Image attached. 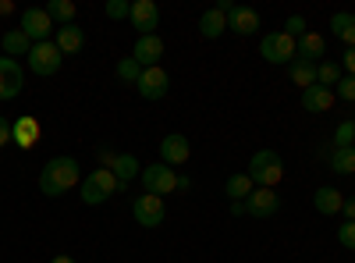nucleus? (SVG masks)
<instances>
[{
	"instance_id": "nucleus-12",
	"label": "nucleus",
	"mask_w": 355,
	"mask_h": 263,
	"mask_svg": "<svg viewBox=\"0 0 355 263\" xmlns=\"http://www.w3.org/2000/svg\"><path fill=\"white\" fill-rule=\"evenodd\" d=\"M281 210V196L274 189H252V196L245 199V214L263 221V217H274Z\"/></svg>"
},
{
	"instance_id": "nucleus-6",
	"label": "nucleus",
	"mask_w": 355,
	"mask_h": 263,
	"mask_svg": "<svg viewBox=\"0 0 355 263\" xmlns=\"http://www.w3.org/2000/svg\"><path fill=\"white\" fill-rule=\"evenodd\" d=\"M132 217L139 228H160L167 221V207H164V199L160 196H150V192H142L135 203H132Z\"/></svg>"
},
{
	"instance_id": "nucleus-16",
	"label": "nucleus",
	"mask_w": 355,
	"mask_h": 263,
	"mask_svg": "<svg viewBox=\"0 0 355 263\" xmlns=\"http://www.w3.org/2000/svg\"><path fill=\"white\" fill-rule=\"evenodd\" d=\"M110 171H114V178L121 182V189H128V185L139 178V174H142V164H139L135 153H117L114 164H110Z\"/></svg>"
},
{
	"instance_id": "nucleus-23",
	"label": "nucleus",
	"mask_w": 355,
	"mask_h": 263,
	"mask_svg": "<svg viewBox=\"0 0 355 263\" xmlns=\"http://www.w3.org/2000/svg\"><path fill=\"white\" fill-rule=\"evenodd\" d=\"M323 157H327L331 171L334 174H355V146H348V150H323Z\"/></svg>"
},
{
	"instance_id": "nucleus-36",
	"label": "nucleus",
	"mask_w": 355,
	"mask_h": 263,
	"mask_svg": "<svg viewBox=\"0 0 355 263\" xmlns=\"http://www.w3.org/2000/svg\"><path fill=\"white\" fill-rule=\"evenodd\" d=\"M15 139V121H8V118H0V146H8Z\"/></svg>"
},
{
	"instance_id": "nucleus-40",
	"label": "nucleus",
	"mask_w": 355,
	"mask_h": 263,
	"mask_svg": "<svg viewBox=\"0 0 355 263\" xmlns=\"http://www.w3.org/2000/svg\"><path fill=\"white\" fill-rule=\"evenodd\" d=\"M15 11V4H11V0H0V15H11Z\"/></svg>"
},
{
	"instance_id": "nucleus-39",
	"label": "nucleus",
	"mask_w": 355,
	"mask_h": 263,
	"mask_svg": "<svg viewBox=\"0 0 355 263\" xmlns=\"http://www.w3.org/2000/svg\"><path fill=\"white\" fill-rule=\"evenodd\" d=\"M227 210H231V217H242V214H245V199H231Z\"/></svg>"
},
{
	"instance_id": "nucleus-1",
	"label": "nucleus",
	"mask_w": 355,
	"mask_h": 263,
	"mask_svg": "<svg viewBox=\"0 0 355 263\" xmlns=\"http://www.w3.org/2000/svg\"><path fill=\"white\" fill-rule=\"evenodd\" d=\"M75 185H82V167L75 157H53L40 171V192L43 196H64Z\"/></svg>"
},
{
	"instance_id": "nucleus-14",
	"label": "nucleus",
	"mask_w": 355,
	"mask_h": 263,
	"mask_svg": "<svg viewBox=\"0 0 355 263\" xmlns=\"http://www.w3.org/2000/svg\"><path fill=\"white\" fill-rule=\"evenodd\" d=\"M132 57H135L142 68H157V65H160V57H164V40H160L157 33H153V36H139Z\"/></svg>"
},
{
	"instance_id": "nucleus-30",
	"label": "nucleus",
	"mask_w": 355,
	"mask_h": 263,
	"mask_svg": "<svg viewBox=\"0 0 355 263\" xmlns=\"http://www.w3.org/2000/svg\"><path fill=\"white\" fill-rule=\"evenodd\" d=\"M117 78H121V82H128V85H135L139 82V75H142V65L135 61V57H121V61H117Z\"/></svg>"
},
{
	"instance_id": "nucleus-11",
	"label": "nucleus",
	"mask_w": 355,
	"mask_h": 263,
	"mask_svg": "<svg viewBox=\"0 0 355 263\" xmlns=\"http://www.w3.org/2000/svg\"><path fill=\"white\" fill-rule=\"evenodd\" d=\"M189 157H192V146H189L185 135L171 132V135L160 139V164H167V167H182Z\"/></svg>"
},
{
	"instance_id": "nucleus-4",
	"label": "nucleus",
	"mask_w": 355,
	"mask_h": 263,
	"mask_svg": "<svg viewBox=\"0 0 355 263\" xmlns=\"http://www.w3.org/2000/svg\"><path fill=\"white\" fill-rule=\"evenodd\" d=\"M61 65H64V53L57 50V43L53 40H46V43H33V50H28V71L33 75H57L61 71Z\"/></svg>"
},
{
	"instance_id": "nucleus-7",
	"label": "nucleus",
	"mask_w": 355,
	"mask_h": 263,
	"mask_svg": "<svg viewBox=\"0 0 355 263\" xmlns=\"http://www.w3.org/2000/svg\"><path fill=\"white\" fill-rule=\"evenodd\" d=\"M259 57H263L266 65H291V61H295V40H291L288 33H270V36H263Z\"/></svg>"
},
{
	"instance_id": "nucleus-29",
	"label": "nucleus",
	"mask_w": 355,
	"mask_h": 263,
	"mask_svg": "<svg viewBox=\"0 0 355 263\" xmlns=\"http://www.w3.org/2000/svg\"><path fill=\"white\" fill-rule=\"evenodd\" d=\"M338 82H341V65H334V61L316 65V85H327V90H334Z\"/></svg>"
},
{
	"instance_id": "nucleus-32",
	"label": "nucleus",
	"mask_w": 355,
	"mask_h": 263,
	"mask_svg": "<svg viewBox=\"0 0 355 263\" xmlns=\"http://www.w3.org/2000/svg\"><path fill=\"white\" fill-rule=\"evenodd\" d=\"M107 18L110 22H125V18H132V4H128V0H107Z\"/></svg>"
},
{
	"instance_id": "nucleus-21",
	"label": "nucleus",
	"mask_w": 355,
	"mask_h": 263,
	"mask_svg": "<svg viewBox=\"0 0 355 263\" xmlns=\"http://www.w3.org/2000/svg\"><path fill=\"white\" fill-rule=\"evenodd\" d=\"M323 50H327V43H323L320 33H306V36L295 40V57H302V61L316 65V57H323Z\"/></svg>"
},
{
	"instance_id": "nucleus-9",
	"label": "nucleus",
	"mask_w": 355,
	"mask_h": 263,
	"mask_svg": "<svg viewBox=\"0 0 355 263\" xmlns=\"http://www.w3.org/2000/svg\"><path fill=\"white\" fill-rule=\"evenodd\" d=\"M135 90H139L142 100H164L167 90H171V75H167L160 65H157V68H142V75H139V82H135Z\"/></svg>"
},
{
	"instance_id": "nucleus-33",
	"label": "nucleus",
	"mask_w": 355,
	"mask_h": 263,
	"mask_svg": "<svg viewBox=\"0 0 355 263\" xmlns=\"http://www.w3.org/2000/svg\"><path fill=\"white\" fill-rule=\"evenodd\" d=\"M334 96L345 103H355V75H341V82L334 85Z\"/></svg>"
},
{
	"instance_id": "nucleus-15",
	"label": "nucleus",
	"mask_w": 355,
	"mask_h": 263,
	"mask_svg": "<svg viewBox=\"0 0 355 263\" xmlns=\"http://www.w3.org/2000/svg\"><path fill=\"white\" fill-rule=\"evenodd\" d=\"M334 90H327V85H309V90H302V107L309 114H327L334 107Z\"/></svg>"
},
{
	"instance_id": "nucleus-3",
	"label": "nucleus",
	"mask_w": 355,
	"mask_h": 263,
	"mask_svg": "<svg viewBox=\"0 0 355 263\" xmlns=\"http://www.w3.org/2000/svg\"><path fill=\"white\" fill-rule=\"evenodd\" d=\"M245 174L252 178L256 189H274V185L284 178V164H281V157H277L274 150H259V153H252Z\"/></svg>"
},
{
	"instance_id": "nucleus-31",
	"label": "nucleus",
	"mask_w": 355,
	"mask_h": 263,
	"mask_svg": "<svg viewBox=\"0 0 355 263\" xmlns=\"http://www.w3.org/2000/svg\"><path fill=\"white\" fill-rule=\"evenodd\" d=\"M348 146H355V121H341L334 128V150H348Z\"/></svg>"
},
{
	"instance_id": "nucleus-17",
	"label": "nucleus",
	"mask_w": 355,
	"mask_h": 263,
	"mask_svg": "<svg viewBox=\"0 0 355 263\" xmlns=\"http://www.w3.org/2000/svg\"><path fill=\"white\" fill-rule=\"evenodd\" d=\"M227 28H231V33H239V36H252L256 28H259V11L234 4V11L227 15Z\"/></svg>"
},
{
	"instance_id": "nucleus-13",
	"label": "nucleus",
	"mask_w": 355,
	"mask_h": 263,
	"mask_svg": "<svg viewBox=\"0 0 355 263\" xmlns=\"http://www.w3.org/2000/svg\"><path fill=\"white\" fill-rule=\"evenodd\" d=\"M132 25L139 28V36H153V28L160 25L157 0H135L132 4Z\"/></svg>"
},
{
	"instance_id": "nucleus-26",
	"label": "nucleus",
	"mask_w": 355,
	"mask_h": 263,
	"mask_svg": "<svg viewBox=\"0 0 355 263\" xmlns=\"http://www.w3.org/2000/svg\"><path fill=\"white\" fill-rule=\"evenodd\" d=\"M46 15H50V22L61 28V25H75V15H78V8L71 4V0H50L46 4Z\"/></svg>"
},
{
	"instance_id": "nucleus-24",
	"label": "nucleus",
	"mask_w": 355,
	"mask_h": 263,
	"mask_svg": "<svg viewBox=\"0 0 355 263\" xmlns=\"http://www.w3.org/2000/svg\"><path fill=\"white\" fill-rule=\"evenodd\" d=\"M288 78L295 85H302V90H309V85H316V65L313 61H302V57H295V61L288 65Z\"/></svg>"
},
{
	"instance_id": "nucleus-41",
	"label": "nucleus",
	"mask_w": 355,
	"mask_h": 263,
	"mask_svg": "<svg viewBox=\"0 0 355 263\" xmlns=\"http://www.w3.org/2000/svg\"><path fill=\"white\" fill-rule=\"evenodd\" d=\"M50 263H75V260H71V256H53Z\"/></svg>"
},
{
	"instance_id": "nucleus-19",
	"label": "nucleus",
	"mask_w": 355,
	"mask_h": 263,
	"mask_svg": "<svg viewBox=\"0 0 355 263\" xmlns=\"http://www.w3.org/2000/svg\"><path fill=\"white\" fill-rule=\"evenodd\" d=\"M36 139H40V121L33 118V114H21V118L15 121V146H21V150H33L36 146Z\"/></svg>"
},
{
	"instance_id": "nucleus-37",
	"label": "nucleus",
	"mask_w": 355,
	"mask_h": 263,
	"mask_svg": "<svg viewBox=\"0 0 355 263\" xmlns=\"http://www.w3.org/2000/svg\"><path fill=\"white\" fill-rule=\"evenodd\" d=\"M341 68L348 75H355V46H345V57H341Z\"/></svg>"
},
{
	"instance_id": "nucleus-2",
	"label": "nucleus",
	"mask_w": 355,
	"mask_h": 263,
	"mask_svg": "<svg viewBox=\"0 0 355 263\" xmlns=\"http://www.w3.org/2000/svg\"><path fill=\"white\" fill-rule=\"evenodd\" d=\"M78 192H82L85 207H100V203H107L114 192H121V182L114 178L110 167H96V171H89L85 178H82Z\"/></svg>"
},
{
	"instance_id": "nucleus-38",
	"label": "nucleus",
	"mask_w": 355,
	"mask_h": 263,
	"mask_svg": "<svg viewBox=\"0 0 355 263\" xmlns=\"http://www.w3.org/2000/svg\"><path fill=\"white\" fill-rule=\"evenodd\" d=\"M341 214H345V221H355V196H348L341 203Z\"/></svg>"
},
{
	"instance_id": "nucleus-22",
	"label": "nucleus",
	"mask_w": 355,
	"mask_h": 263,
	"mask_svg": "<svg viewBox=\"0 0 355 263\" xmlns=\"http://www.w3.org/2000/svg\"><path fill=\"white\" fill-rule=\"evenodd\" d=\"M341 203H345V196H341L334 185H320L316 196H313V207H316L320 214H341Z\"/></svg>"
},
{
	"instance_id": "nucleus-8",
	"label": "nucleus",
	"mask_w": 355,
	"mask_h": 263,
	"mask_svg": "<svg viewBox=\"0 0 355 263\" xmlns=\"http://www.w3.org/2000/svg\"><path fill=\"white\" fill-rule=\"evenodd\" d=\"M21 33L33 40V43H46L50 40V33H57V25L50 22V15H46V8H25L21 11Z\"/></svg>"
},
{
	"instance_id": "nucleus-34",
	"label": "nucleus",
	"mask_w": 355,
	"mask_h": 263,
	"mask_svg": "<svg viewBox=\"0 0 355 263\" xmlns=\"http://www.w3.org/2000/svg\"><path fill=\"white\" fill-rule=\"evenodd\" d=\"M338 242H341L345 249L355 253V221H345V224L338 228Z\"/></svg>"
},
{
	"instance_id": "nucleus-18",
	"label": "nucleus",
	"mask_w": 355,
	"mask_h": 263,
	"mask_svg": "<svg viewBox=\"0 0 355 263\" xmlns=\"http://www.w3.org/2000/svg\"><path fill=\"white\" fill-rule=\"evenodd\" d=\"M53 43H57V50L68 57V53H78V50L85 46V33H82L78 25H61V28L53 33Z\"/></svg>"
},
{
	"instance_id": "nucleus-27",
	"label": "nucleus",
	"mask_w": 355,
	"mask_h": 263,
	"mask_svg": "<svg viewBox=\"0 0 355 263\" xmlns=\"http://www.w3.org/2000/svg\"><path fill=\"white\" fill-rule=\"evenodd\" d=\"M28 50H33V40H28L21 28H11V33H4V53H8V57H28Z\"/></svg>"
},
{
	"instance_id": "nucleus-35",
	"label": "nucleus",
	"mask_w": 355,
	"mask_h": 263,
	"mask_svg": "<svg viewBox=\"0 0 355 263\" xmlns=\"http://www.w3.org/2000/svg\"><path fill=\"white\" fill-rule=\"evenodd\" d=\"M284 28H288L291 40H299V36H306V18H302V15H291V18L284 22Z\"/></svg>"
},
{
	"instance_id": "nucleus-5",
	"label": "nucleus",
	"mask_w": 355,
	"mask_h": 263,
	"mask_svg": "<svg viewBox=\"0 0 355 263\" xmlns=\"http://www.w3.org/2000/svg\"><path fill=\"white\" fill-rule=\"evenodd\" d=\"M139 182L146 185V192H150V196H160L164 199V196H171L178 189V174L167 164H150V167H142Z\"/></svg>"
},
{
	"instance_id": "nucleus-20",
	"label": "nucleus",
	"mask_w": 355,
	"mask_h": 263,
	"mask_svg": "<svg viewBox=\"0 0 355 263\" xmlns=\"http://www.w3.org/2000/svg\"><path fill=\"white\" fill-rule=\"evenodd\" d=\"M199 33H202L206 40H220V36L227 33V15L217 11V8L202 11V18H199Z\"/></svg>"
},
{
	"instance_id": "nucleus-25",
	"label": "nucleus",
	"mask_w": 355,
	"mask_h": 263,
	"mask_svg": "<svg viewBox=\"0 0 355 263\" xmlns=\"http://www.w3.org/2000/svg\"><path fill=\"white\" fill-rule=\"evenodd\" d=\"M331 33L345 43V46H355V15H348V11H338L334 18H331Z\"/></svg>"
},
{
	"instance_id": "nucleus-10",
	"label": "nucleus",
	"mask_w": 355,
	"mask_h": 263,
	"mask_svg": "<svg viewBox=\"0 0 355 263\" xmlns=\"http://www.w3.org/2000/svg\"><path fill=\"white\" fill-rule=\"evenodd\" d=\"M25 85V71L15 57H0V100H15Z\"/></svg>"
},
{
	"instance_id": "nucleus-28",
	"label": "nucleus",
	"mask_w": 355,
	"mask_h": 263,
	"mask_svg": "<svg viewBox=\"0 0 355 263\" xmlns=\"http://www.w3.org/2000/svg\"><path fill=\"white\" fill-rule=\"evenodd\" d=\"M252 178L249 174H231V178L224 182V192H227V199H249L252 196Z\"/></svg>"
}]
</instances>
